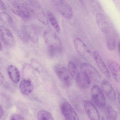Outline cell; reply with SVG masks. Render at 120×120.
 I'll list each match as a JSON object with an SVG mask.
<instances>
[{
    "label": "cell",
    "instance_id": "1",
    "mask_svg": "<svg viewBox=\"0 0 120 120\" xmlns=\"http://www.w3.org/2000/svg\"><path fill=\"white\" fill-rule=\"evenodd\" d=\"M9 8L13 13L24 19L30 18L33 13L32 9L23 0H14Z\"/></svg>",
    "mask_w": 120,
    "mask_h": 120
},
{
    "label": "cell",
    "instance_id": "2",
    "mask_svg": "<svg viewBox=\"0 0 120 120\" xmlns=\"http://www.w3.org/2000/svg\"><path fill=\"white\" fill-rule=\"evenodd\" d=\"M43 37L45 43L49 47L55 49L59 53L63 50V46L59 37L53 30L51 29L45 30Z\"/></svg>",
    "mask_w": 120,
    "mask_h": 120
},
{
    "label": "cell",
    "instance_id": "3",
    "mask_svg": "<svg viewBox=\"0 0 120 120\" xmlns=\"http://www.w3.org/2000/svg\"><path fill=\"white\" fill-rule=\"evenodd\" d=\"M74 42L75 49L79 55L87 61L92 62L94 59L93 54L84 42L77 38L74 39Z\"/></svg>",
    "mask_w": 120,
    "mask_h": 120
},
{
    "label": "cell",
    "instance_id": "4",
    "mask_svg": "<svg viewBox=\"0 0 120 120\" xmlns=\"http://www.w3.org/2000/svg\"><path fill=\"white\" fill-rule=\"evenodd\" d=\"M80 67L81 72L87 76L91 82H99L101 79L100 75L93 66L89 63H83L81 64Z\"/></svg>",
    "mask_w": 120,
    "mask_h": 120
},
{
    "label": "cell",
    "instance_id": "5",
    "mask_svg": "<svg viewBox=\"0 0 120 120\" xmlns=\"http://www.w3.org/2000/svg\"><path fill=\"white\" fill-rule=\"evenodd\" d=\"M90 93L93 101L97 106L100 108L105 106L106 102L105 98L99 86L97 85L93 86L91 89Z\"/></svg>",
    "mask_w": 120,
    "mask_h": 120
},
{
    "label": "cell",
    "instance_id": "6",
    "mask_svg": "<svg viewBox=\"0 0 120 120\" xmlns=\"http://www.w3.org/2000/svg\"><path fill=\"white\" fill-rule=\"evenodd\" d=\"M55 70L62 84L66 87L70 86L72 82V77L68 69L64 67L57 65L55 67Z\"/></svg>",
    "mask_w": 120,
    "mask_h": 120
},
{
    "label": "cell",
    "instance_id": "7",
    "mask_svg": "<svg viewBox=\"0 0 120 120\" xmlns=\"http://www.w3.org/2000/svg\"><path fill=\"white\" fill-rule=\"evenodd\" d=\"M56 8L60 13L67 19H71L73 16L72 9L66 0H54Z\"/></svg>",
    "mask_w": 120,
    "mask_h": 120
},
{
    "label": "cell",
    "instance_id": "8",
    "mask_svg": "<svg viewBox=\"0 0 120 120\" xmlns=\"http://www.w3.org/2000/svg\"><path fill=\"white\" fill-rule=\"evenodd\" d=\"M0 38L3 43L10 47L14 46L15 45V40L11 30L3 26H0Z\"/></svg>",
    "mask_w": 120,
    "mask_h": 120
},
{
    "label": "cell",
    "instance_id": "9",
    "mask_svg": "<svg viewBox=\"0 0 120 120\" xmlns=\"http://www.w3.org/2000/svg\"><path fill=\"white\" fill-rule=\"evenodd\" d=\"M62 113L67 120H79V117L73 107L68 102L64 101L61 107Z\"/></svg>",
    "mask_w": 120,
    "mask_h": 120
},
{
    "label": "cell",
    "instance_id": "10",
    "mask_svg": "<svg viewBox=\"0 0 120 120\" xmlns=\"http://www.w3.org/2000/svg\"><path fill=\"white\" fill-rule=\"evenodd\" d=\"M84 107L89 118L92 120L100 119L99 113L94 104L90 101L87 100L84 103Z\"/></svg>",
    "mask_w": 120,
    "mask_h": 120
},
{
    "label": "cell",
    "instance_id": "11",
    "mask_svg": "<svg viewBox=\"0 0 120 120\" xmlns=\"http://www.w3.org/2000/svg\"><path fill=\"white\" fill-rule=\"evenodd\" d=\"M101 86L102 91L108 98L112 101H115L116 98V93L110 82L107 80H104Z\"/></svg>",
    "mask_w": 120,
    "mask_h": 120
},
{
    "label": "cell",
    "instance_id": "12",
    "mask_svg": "<svg viewBox=\"0 0 120 120\" xmlns=\"http://www.w3.org/2000/svg\"><path fill=\"white\" fill-rule=\"evenodd\" d=\"M93 55L94 59L101 71L107 78H110L111 76L110 72L98 52L96 50L94 51Z\"/></svg>",
    "mask_w": 120,
    "mask_h": 120
},
{
    "label": "cell",
    "instance_id": "13",
    "mask_svg": "<svg viewBox=\"0 0 120 120\" xmlns=\"http://www.w3.org/2000/svg\"><path fill=\"white\" fill-rule=\"evenodd\" d=\"M95 19L97 26L101 32L107 34L109 32V25L103 15L97 13L95 15Z\"/></svg>",
    "mask_w": 120,
    "mask_h": 120
},
{
    "label": "cell",
    "instance_id": "14",
    "mask_svg": "<svg viewBox=\"0 0 120 120\" xmlns=\"http://www.w3.org/2000/svg\"><path fill=\"white\" fill-rule=\"evenodd\" d=\"M108 67L115 80L118 83L120 82V65L116 62L111 59L107 61Z\"/></svg>",
    "mask_w": 120,
    "mask_h": 120
},
{
    "label": "cell",
    "instance_id": "15",
    "mask_svg": "<svg viewBox=\"0 0 120 120\" xmlns=\"http://www.w3.org/2000/svg\"><path fill=\"white\" fill-rule=\"evenodd\" d=\"M19 88L21 93L25 95H28L33 91V86L31 80L26 79L22 80L19 85Z\"/></svg>",
    "mask_w": 120,
    "mask_h": 120
},
{
    "label": "cell",
    "instance_id": "16",
    "mask_svg": "<svg viewBox=\"0 0 120 120\" xmlns=\"http://www.w3.org/2000/svg\"><path fill=\"white\" fill-rule=\"evenodd\" d=\"M75 81L79 86L84 89L89 87L91 82L87 76L81 72H79Z\"/></svg>",
    "mask_w": 120,
    "mask_h": 120
},
{
    "label": "cell",
    "instance_id": "17",
    "mask_svg": "<svg viewBox=\"0 0 120 120\" xmlns=\"http://www.w3.org/2000/svg\"><path fill=\"white\" fill-rule=\"evenodd\" d=\"M7 72L10 79L15 83H18L19 81L20 73L18 69L12 65H9L7 69Z\"/></svg>",
    "mask_w": 120,
    "mask_h": 120
},
{
    "label": "cell",
    "instance_id": "18",
    "mask_svg": "<svg viewBox=\"0 0 120 120\" xmlns=\"http://www.w3.org/2000/svg\"><path fill=\"white\" fill-rule=\"evenodd\" d=\"M23 28L29 39L34 43L37 42L39 38L38 30L31 26H26Z\"/></svg>",
    "mask_w": 120,
    "mask_h": 120
},
{
    "label": "cell",
    "instance_id": "19",
    "mask_svg": "<svg viewBox=\"0 0 120 120\" xmlns=\"http://www.w3.org/2000/svg\"><path fill=\"white\" fill-rule=\"evenodd\" d=\"M46 15L48 20L55 30L57 33L60 31L59 25L54 16L52 13L50 11H47Z\"/></svg>",
    "mask_w": 120,
    "mask_h": 120
},
{
    "label": "cell",
    "instance_id": "20",
    "mask_svg": "<svg viewBox=\"0 0 120 120\" xmlns=\"http://www.w3.org/2000/svg\"><path fill=\"white\" fill-rule=\"evenodd\" d=\"M68 67L72 77L75 80L79 73L76 66L73 63L70 62L68 63Z\"/></svg>",
    "mask_w": 120,
    "mask_h": 120
},
{
    "label": "cell",
    "instance_id": "21",
    "mask_svg": "<svg viewBox=\"0 0 120 120\" xmlns=\"http://www.w3.org/2000/svg\"><path fill=\"white\" fill-rule=\"evenodd\" d=\"M107 38L106 45L108 49L111 51H114L116 46V40L114 37L111 34L108 33Z\"/></svg>",
    "mask_w": 120,
    "mask_h": 120
},
{
    "label": "cell",
    "instance_id": "22",
    "mask_svg": "<svg viewBox=\"0 0 120 120\" xmlns=\"http://www.w3.org/2000/svg\"><path fill=\"white\" fill-rule=\"evenodd\" d=\"M38 120H52L53 118L51 114L46 111L42 110L39 111L37 114Z\"/></svg>",
    "mask_w": 120,
    "mask_h": 120
},
{
    "label": "cell",
    "instance_id": "23",
    "mask_svg": "<svg viewBox=\"0 0 120 120\" xmlns=\"http://www.w3.org/2000/svg\"><path fill=\"white\" fill-rule=\"evenodd\" d=\"M0 17L1 20L6 23L11 24L13 23V21L11 17L6 12L4 11L1 12Z\"/></svg>",
    "mask_w": 120,
    "mask_h": 120
},
{
    "label": "cell",
    "instance_id": "24",
    "mask_svg": "<svg viewBox=\"0 0 120 120\" xmlns=\"http://www.w3.org/2000/svg\"><path fill=\"white\" fill-rule=\"evenodd\" d=\"M107 116L108 118L110 120H116L117 118L116 112L110 105H109L107 108Z\"/></svg>",
    "mask_w": 120,
    "mask_h": 120
},
{
    "label": "cell",
    "instance_id": "25",
    "mask_svg": "<svg viewBox=\"0 0 120 120\" xmlns=\"http://www.w3.org/2000/svg\"><path fill=\"white\" fill-rule=\"evenodd\" d=\"M37 17L38 20L43 24L45 25L48 24L49 20L47 15L44 13L41 12L38 13Z\"/></svg>",
    "mask_w": 120,
    "mask_h": 120
},
{
    "label": "cell",
    "instance_id": "26",
    "mask_svg": "<svg viewBox=\"0 0 120 120\" xmlns=\"http://www.w3.org/2000/svg\"><path fill=\"white\" fill-rule=\"evenodd\" d=\"M19 35L20 38L23 42L26 43L28 41L29 39L23 28L21 30Z\"/></svg>",
    "mask_w": 120,
    "mask_h": 120
},
{
    "label": "cell",
    "instance_id": "27",
    "mask_svg": "<svg viewBox=\"0 0 120 120\" xmlns=\"http://www.w3.org/2000/svg\"><path fill=\"white\" fill-rule=\"evenodd\" d=\"M24 117L21 115L15 114L12 115L11 117V120H24Z\"/></svg>",
    "mask_w": 120,
    "mask_h": 120
},
{
    "label": "cell",
    "instance_id": "28",
    "mask_svg": "<svg viewBox=\"0 0 120 120\" xmlns=\"http://www.w3.org/2000/svg\"><path fill=\"white\" fill-rule=\"evenodd\" d=\"M0 9L4 11L7 9L6 6L3 2L2 0H0Z\"/></svg>",
    "mask_w": 120,
    "mask_h": 120
},
{
    "label": "cell",
    "instance_id": "29",
    "mask_svg": "<svg viewBox=\"0 0 120 120\" xmlns=\"http://www.w3.org/2000/svg\"><path fill=\"white\" fill-rule=\"evenodd\" d=\"M0 118L1 119L3 117L4 115V111L1 105L0 106Z\"/></svg>",
    "mask_w": 120,
    "mask_h": 120
},
{
    "label": "cell",
    "instance_id": "30",
    "mask_svg": "<svg viewBox=\"0 0 120 120\" xmlns=\"http://www.w3.org/2000/svg\"><path fill=\"white\" fill-rule=\"evenodd\" d=\"M0 85H2L3 83L4 80V77L3 75L1 73H0Z\"/></svg>",
    "mask_w": 120,
    "mask_h": 120
},
{
    "label": "cell",
    "instance_id": "31",
    "mask_svg": "<svg viewBox=\"0 0 120 120\" xmlns=\"http://www.w3.org/2000/svg\"><path fill=\"white\" fill-rule=\"evenodd\" d=\"M118 100L120 104V93L118 95Z\"/></svg>",
    "mask_w": 120,
    "mask_h": 120
},
{
    "label": "cell",
    "instance_id": "32",
    "mask_svg": "<svg viewBox=\"0 0 120 120\" xmlns=\"http://www.w3.org/2000/svg\"><path fill=\"white\" fill-rule=\"evenodd\" d=\"M118 46L119 49L120 53V42H119L118 44Z\"/></svg>",
    "mask_w": 120,
    "mask_h": 120
},
{
    "label": "cell",
    "instance_id": "33",
    "mask_svg": "<svg viewBox=\"0 0 120 120\" xmlns=\"http://www.w3.org/2000/svg\"><path fill=\"white\" fill-rule=\"evenodd\" d=\"M2 46L1 43L0 42V50H1L2 49V47H1Z\"/></svg>",
    "mask_w": 120,
    "mask_h": 120
},
{
    "label": "cell",
    "instance_id": "34",
    "mask_svg": "<svg viewBox=\"0 0 120 120\" xmlns=\"http://www.w3.org/2000/svg\"><path fill=\"white\" fill-rule=\"evenodd\" d=\"M90 0V1H92V0Z\"/></svg>",
    "mask_w": 120,
    "mask_h": 120
}]
</instances>
